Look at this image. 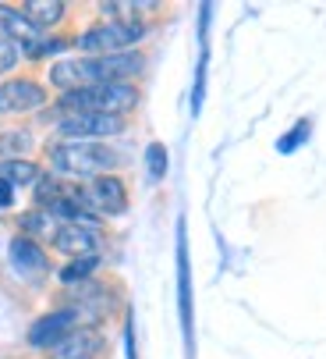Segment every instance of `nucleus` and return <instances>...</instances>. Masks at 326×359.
<instances>
[{
  "mask_svg": "<svg viewBox=\"0 0 326 359\" xmlns=\"http://www.w3.org/2000/svg\"><path fill=\"white\" fill-rule=\"evenodd\" d=\"M139 89L132 82H111V86H82L71 93H61L64 114H125L139 107Z\"/></svg>",
  "mask_w": 326,
  "mask_h": 359,
  "instance_id": "f257e3e1",
  "label": "nucleus"
},
{
  "mask_svg": "<svg viewBox=\"0 0 326 359\" xmlns=\"http://www.w3.org/2000/svg\"><path fill=\"white\" fill-rule=\"evenodd\" d=\"M118 164H121L118 153L99 146V142H57V146H50V168H53V175L103 178L106 171H114Z\"/></svg>",
  "mask_w": 326,
  "mask_h": 359,
  "instance_id": "f03ea898",
  "label": "nucleus"
},
{
  "mask_svg": "<svg viewBox=\"0 0 326 359\" xmlns=\"http://www.w3.org/2000/svg\"><path fill=\"white\" fill-rule=\"evenodd\" d=\"M142 36H146V25L142 22H135V18H114V22H103V25L82 32L75 39V46L85 50V54H92V57H106V54H125V50H132Z\"/></svg>",
  "mask_w": 326,
  "mask_h": 359,
  "instance_id": "7ed1b4c3",
  "label": "nucleus"
},
{
  "mask_svg": "<svg viewBox=\"0 0 326 359\" xmlns=\"http://www.w3.org/2000/svg\"><path fill=\"white\" fill-rule=\"evenodd\" d=\"M71 199L92 217V214H103V217H114L128 207V192H125V182L114 178V175H103V178H92L85 189H71Z\"/></svg>",
  "mask_w": 326,
  "mask_h": 359,
  "instance_id": "20e7f679",
  "label": "nucleus"
},
{
  "mask_svg": "<svg viewBox=\"0 0 326 359\" xmlns=\"http://www.w3.org/2000/svg\"><path fill=\"white\" fill-rule=\"evenodd\" d=\"M57 132L68 142H96V139L125 132V118H118V114H64V118H57Z\"/></svg>",
  "mask_w": 326,
  "mask_h": 359,
  "instance_id": "39448f33",
  "label": "nucleus"
},
{
  "mask_svg": "<svg viewBox=\"0 0 326 359\" xmlns=\"http://www.w3.org/2000/svg\"><path fill=\"white\" fill-rule=\"evenodd\" d=\"M78 324H82L78 306H64V310H50V313H43L39 320H32V327H29V345H32V348H53V345H57L64 334H71Z\"/></svg>",
  "mask_w": 326,
  "mask_h": 359,
  "instance_id": "423d86ee",
  "label": "nucleus"
},
{
  "mask_svg": "<svg viewBox=\"0 0 326 359\" xmlns=\"http://www.w3.org/2000/svg\"><path fill=\"white\" fill-rule=\"evenodd\" d=\"M46 104V89L32 79H11L0 82V114H25L39 111Z\"/></svg>",
  "mask_w": 326,
  "mask_h": 359,
  "instance_id": "0eeeda50",
  "label": "nucleus"
},
{
  "mask_svg": "<svg viewBox=\"0 0 326 359\" xmlns=\"http://www.w3.org/2000/svg\"><path fill=\"white\" fill-rule=\"evenodd\" d=\"M178 310H181L185 348H188V355H192V348H195V331H192V271H188V242H185V224H178Z\"/></svg>",
  "mask_w": 326,
  "mask_h": 359,
  "instance_id": "6e6552de",
  "label": "nucleus"
},
{
  "mask_svg": "<svg viewBox=\"0 0 326 359\" xmlns=\"http://www.w3.org/2000/svg\"><path fill=\"white\" fill-rule=\"evenodd\" d=\"M53 245L68 256H96L99 228L96 224H61V228H53Z\"/></svg>",
  "mask_w": 326,
  "mask_h": 359,
  "instance_id": "1a4fd4ad",
  "label": "nucleus"
},
{
  "mask_svg": "<svg viewBox=\"0 0 326 359\" xmlns=\"http://www.w3.org/2000/svg\"><path fill=\"white\" fill-rule=\"evenodd\" d=\"M8 256H11V267H15L22 278H39V274L50 271V260H46V252L39 249L36 238H25V235L11 238Z\"/></svg>",
  "mask_w": 326,
  "mask_h": 359,
  "instance_id": "9d476101",
  "label": "nucleus"
},
{
  "mask_svg": "<svg viewBox=\"0 0 326 359\" xmlns=\"http://www.w3.org/2000/svg\"><path fill=\"white\" fill-rule=\"evenodd\" d=\"M99 334L92 327H75L71 334H64L57 345L50 348V359H96L99 352Z\"/></svg>",
  "mask_w": 326,
  "mask_h": 359,
  "instance_id": "9b49d317",
  "label": "nucleus"
},
{
  "mask_svg": "<svg viewBox=\"0 0 326 359\" xmlns=\"http://www.w3.org/2000/svg\"><path fill=\"white\" fill-rule=\"evenodd\" d=\"M0 36L18 43V46H36L39 43V29L25 18V11L8 8V4H0Z\"/></svg>",
  "mask_w": 326,
  "mask_h": 359,
  "instance_id": "f8f14e48",
  "label": "nucleus"
},
{
  "mask_svg": "<svg viewBox=\"0 0 326 359\" xmlns=\"http://www.w3.org/2000/svg\"><path fill=\"white\" fill-rule=\"evenodd\" d=\"M39 178H43V171L32 161H0V182H8L11 189L15 185H36Z\"/></svg>",
  "mask_w": 326,
  "mask_h": 359,
  "instance_id": "ddd939ff",
  "label": "nucleus"
},
{
  "mask_svg": "<svg viewBox=\"0 0 326 359\" xmlns=\"http://www.w3.org/2000/svg\"><path fill=\"white\" fill-rule=\"evenodd\" d=\"M22 11H25V18H29L36 29H43V25H57V22L64 18V4H61V0H29Z\"/></svg>",
  "mask_w": 326,
  "mask_h": 359,
  "instance_id": "4468645a",
  "label": "nucleus"
},
{
  "mask_svg": "<svg viewBox=\"0 0 326 359\" xmlns=\"http://www.w3.org/2000/svg\"><path fill=\"white\" fill-rule=\"evenodd\" d=\"M29 149H32V135L25 128H11L0 135V161H25Z\"/></svg>",
  "mask_w": 326,
  "mask_h": 359,
  "instance_id": "2eb2a0df",
  "label": "nucleus"
},
{
  "mask_svg": "<svg viewBox=\"0 0 326 359\" xmlns=\"http://www.w3.org/2000/svg\"><path fill=\"white\" fill-rule=\"evenodd\" d=\"M96 267H99V256H75V260L68 264V267H61V281L64 285H78V281H85V278H92L96 274Z\"/></svg>",
  "mask_w": 326,
  "mask_h": 359,
  "instance_id": "dca6fc26",
  "label": "nucleus"
},
{
  "mask_svg": "<svg viewBox=\"0 0 326 359\" xmlns=\"http://www.w3.org/2000/svg\"><path fill=\"white\" fill-rule=\"evenodd\" d=\"M146 171H149L153 182H163V175H167V146L163 142L146 146Z\"/></svg>",
  "mask_w": 326,
  "mask_h": 359,
  "instance_id": "f3484780",
  "label": "nucleus"
},
{
  "mask_svg": "<svg viewBox=\"0 0 326 359\" xmlns=\"http://www.w3.org/2000/svg\"><path fill=\"white\" fill-rule=\"evenodd\" d=\"M18 61H22V50H18V43H11V39L0 36V75L15 72V68H18Z\"/></svg>",
  "mask_w": 326,
  "mask_h": 359,
  "instance_id": "a211bd4d",
  "label": "nucleus"
},
{
  "mask_svg": "<svg viewBox=\"0 0 326 359\" xmlns=\"http://www.w3.org/2000/svg\"><path fill=\"white\" fill-rule=\"evenodd\" d=\"M291 132H295V135H288V139H281V142H277V149H281V153H291L295 146H302V139H305V132H309V121H302V125H298V128H291Z\"/></svg>",
  "mask_w": 326,
  "mask_h": 359,
  "instance_id": "6ab92c4d",
  "label": "nucleus"
},
{
  "mask_svg": "<svg viewBox=\"0 0 326 359\" xmlns=\"http://www.w3.org/2000/svg\"><path fill=\"white\" fill-rule=\"evenodd\" d=\"M22 228H25V231H29V238H32L36 231H43V228H46V214H43V210H39V214H25V217H22Z\"/></svg>",
  "mask_w": 326,
  "mask_h": 359,
  "instance_id": "aec40b11",
  "label": "nucleus"
},
{
  "mask_svg": "<svg viewBox=\"0 0 326 359\" xmlns=\"http://www.w3.org/2000/svg\"><path fill=\"white\" fill-rule=\"evenodd\" d=\"M15 203V192H11V185L8 182H0V207H11Z\"/></svg>",
  "mask_w": 326,
  "mask_h": 359,
  "instance_id": "412c9836",
  "label": "nucleus"
}]
</instances>
